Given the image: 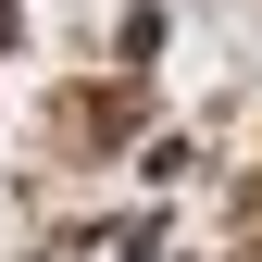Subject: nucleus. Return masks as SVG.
I'll return each mask as SVG.
<instances>
[{
  "label": "nucleus",
  "mask_w": 262,
  "mask_h": 262,
  "mask_svg": "<svg viewBox=\"0 0 262 262\" xmlns=\"http://www.w3.org/2000/svg\"><path fill=\"white\" fill-rule=\"evenodd\" d=\"M150 113V88L125 75V88H88V100H62V138H125V125Z\"/></svg>",
  "instance_id": "1"
}]
</instances>
